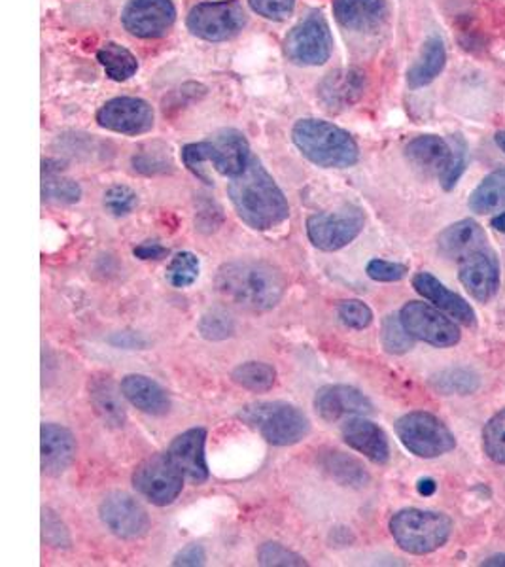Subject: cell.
Masks as SVG:
<instances>
[{
    "mask_svg": "<svg viewBox=\"0 0 505 567\" xmlns=\"http://www.w3.org/2000/svg\"><path fill=\"white\" fill-rule=\"evenodd\" d=\"M214 284L229 303L252 312L275 309L286 291V278L279 267L261 259H237L221 265Z\"/></svg>",
    "mask_w": 505,
    "mask_h": 567,
    "instance_id": "cell-1",
    "label": "cell"
},
{
    "mask_svg": "<svg viewBox=\"0 0 505 567\" xmlns=\"http://www.w3.org/2000/svg\"><path fill=\"white\" fill-rule=\"evenodd\" d=\"M227 194L239 218L256 231L275 229L290 216L282 189L256 157L239 176L231 178Z\"/></svg>",
    "mask_w": 505,
    "mask_h": 567,
    "instance_id": "cell-2",
    "label": "cell"
},
{
    "mask_svg": "<svg viewBox=\"0 0 505 567\" xmlns=\"http://www.w3.org/2000/svg\"><path fill=\"white\" fill-rule=\"evenodd\" d=\"M292 141L317 167L349 168L360 159L358 144L347 131L317 117L299 120L293 125Z\"/></svg>",
    "mask_w": 505,
    "mask_h": 567,
    "instance_id": "cell-3",
    "label": "cell"
},
{
    "mask_svg": "<svg viewBox=\"0 0 505 567\" xmlns=\"http://www.w3.org/2000/svg\"><path fill=\"white\" fill-rule=\"evenodd\" d=\"M453 520L445 513L426 509H402L390 518V534L395 545L408 555H432L447 545L453 535Z\"/></svg>",
    "mask_w": 505,
    "mask_h": 567,
    "instance_id": "cell-4",
    "label": "cell"
},
{
    "mask_svg": "<svg viewBox=\"0 0 505 567\" xmlns=\"http://www.w3.org/2000/svg\"><path fill=\"white\" fill-rule=\"evenodd\" d=\"M239 416L272 446L298 445L311 432L309 416L286 401L254 403L245 406Z\"/></svg>",
    "mask_w": 505,
    "mask_h": 567,
    "instance_id": "cell-5",
    "label": "cell"
},
{
    "mask_svg": "<svg viewBox=\"0 0 505 567\" xmlns=\"http://www.w3.org/2000/svg\"><path fill=\"white\" fill-rule=\"evenodd\" d=\"M395 435L416 458H440L456 449V439L447 424L426 411L403 414L395 422Z\"/></svg>",
    "mask_w": 505,
    "mask_h": 567,
    "instance_id": "cell-6",
    "label": "cell"
},
{
    "mask_svg": "<svg viewBox=\"0 0 505 567\" xmlns=\"http://www.w3.org/2000/svg\"><path fill=\"white\" fill-rule=\"evenodd\" d=\"M184 478L168 452H157L136 465L133 486L146 502L156 507H167L181 496Z\"/></svg>",
    "mask_w": 505,
    "mask_h": 567,
    "instance_id": "cell-7",
    "label": "cell"
},
{
    "mask_svg": "<svg viewBox=\"0 0 505 567\" xmlns=\"http://www.w3.org/2000/svg\"><path fill=\"white\" fill-rule=\"evenodd\" d=\"M331 45L333 40L324 13L312 12L288 33L285 53L293 65L318 66L330 59Z\"/></svg>",
    "mask_w": 505,
    "mask_h": 567,
    "instance_id": "cell-8",
    "label": "cell"
},
{
    "mask_svg": "<svg viewBox=\"0 0 505 567\" xmlns=\"http://www.w3.org/2000/svg\"><path fill=\"white\" fill-rule=\"evenodd\" d=\"M247 25V13L239 0L202 2L192 8L188 29L192 34L207 42H224L234 39Z\"/></svg>",
    "mask_w": 505,
    "mask_h": 567,
    "instance_id": "cell-9",
    "label": "cell"
},
{
    "mask_svg": "<svg viewBox=\"0 0 505 567\" xmlns=\"http://www.w3.org/2000/svg\"><path fill=\"white\" fill-rule=\"evenodd\" d=\"M400 320L416 341L432 344L435 349H451L461 342L462 333L456 320L445 317V312L432 305L409 301L400 310Z\"/></svg>",
    "mask_w": 505,
    "mask_h": 567,
    "instance_id": "cell-10",
    "label": "cell"
},
{
    "mask_svg": "<svg viewBox=\"0 0 505 567\" xmlns=\"http://www.w3.org/2000/svg\"><path fill=\"white\" fill-rule=\"evenodd\" d=\"M365 216L358 207H344L336 213L312 214L307 219V237L318 250L337 251L349 246L363 231Z\"/></svg>",
    "mask_w": 505,
    "mask_h": 567,
    "instance_id": "cell-11",
    "label": "cell"
},
{
    "mask_svg": "<svg viewBox=\"0 0 505 567\" xmlns=\"http://www.w3.org/2000/svg\"><path fill=\"white\" fill-rule=\"evenodd\" d=\"M99 516L111 534L125 542L148 534L150 516L135 497L125 492H111L99 505Z\"/></svg>",
    "mask_w": 505,
    "mask_h": 567,
    "instance_id": "cell-12",
    "label": "cell"
},
{
    "mask_svg": "<svg viewBox=\"0 0 505 567\" xmlns=\"http://www.w3.org/2000/svg\"><path fill=\"white\" fill-rule=\"evenodd\" d=\"M176 20L171 0H130L122 12V23L138 39H162Z\"/></svg>",
    "mask_w": 505,
    "mask_h": 567,
    "instance_id": "cell-13",
    "label": "cell"
},
{
    "mask_svg": "<svg viewBox=\"0 0 505 567\" xmlns=\"http://www.w3.org/2000/svg\"><path fill=\"white\" fill-rule=\"evenodd\" d=\"M458 278L467 293L480 303H488L498 293L499 264L491 245L458 261Z\"/></svg>",
    "mask_w": 505,
    "mask_h": 567,
    "instance_id": "cell-14",
    "label": "cell"
},
{
    "mask_svg": "<svg viewBox=\"0 0 505 567\" xmlns=\"http://www.w3.org/2000/svg\"><path fill=\"white\" fill-rule=\"evenodd\" d=\"M97 122L101 127L114 133L144 135L154 127V110L143 99H112L99 110Z\"/></svg>",
    "mask_w": 505,
    "mask_h": 567,
    "instance_id": "cell-15",
    "label": "cell"
},
{
    "mask_svg": "<svg viewBox=\"0 0 505 567\" xmlns=\"http://www.w3.org/2000/svg\"><path fill=\"white\" fill-rule=\"evenodd\" d=\"M315 409L326 422H336L343 416H368L375 413L373 403L358 388L349 384H328L315 395Z\"/></svg>",
    "mask_w": 505,
    "mask_h": 567,
    "instance_id": "cell-16",
    "label": "cell"
},
{
    "mask_svg": "<svg viewBox=\"0 0 505 567\" xmlns=\"http://www.w3.org/2000/svg\"><path fill=\"white\" fill-rule=\"evenodd\" d=\"M205 445H207V430L192 427L188 432L176 435L168 446L171 460L182 471V475L194 484L207 483L210 477Z\"/></svg>",
    "mask_w": 505,
    "mask_h": 567,
    "instance_id": "cell-17",
    "label": "cell"
},
{
    "mask_svg": "<svg viewBox=\"0 0 505 567\" xmlns=\"http://www.w3.org/2000/svg\"><path fill=\"white\" fill-rule=\"evenodd\" d=\"M413 288H415L416 293H421L441 312H445L447 317L453 318L462 326H466V328L477 326V315H475L472 305L467 303L466 299L458 296L456 291L449 290L447 286L437 280L432 272H416L413 277Z\"/></svg>",
    "mask_w": 505,
    "mask_h": 567,
    "instance_id": "cell-18",
    "label": "cell"
},
{
    "mask_svg": "<svg viewBox=\"0 0 505 567\" xmlns=\"http://www.w3.org/2000/svg\"><path fill=\"white\" fill-rule=\"evenodd\" d=\"M76 456V441L65 425L44 422L40 430V465L48 477H61Z\"/></svg>",
    "mask_w": 505,
    "mask_h": 567,
    "instance_id": "cell-19",
    "label": "cell"
},
{
    "mask_svg": "<svg viewBox=\"0 0 505 567\" xmlns=\"http://www.w3.org/2000/svg\"><path fill=\"white\" fill-rule=\"evenodd\" d=\"M341 435L352 451L360 452L373 464H389L390 443L382 427L365 419V416H352L341 427Z\"/></svg>",
    "mask_w": 505,
    "mask_h": 567,
    "instance_id": "cell-20",
    "label": "cell"
},
{
    "mask_svg": "<svg viewBox=\"0 0 505 567\" xmlns=\"http://www.w3.org/2000/svg\"><path fill=\"white\" fill-rule=\"evenodd\" d=\"M405 155L422 175L437 176L441 181L453 163L454 150L443 136L421 135L409 142Z\"/></svg>",
    "mask_w": 505,
    "mask_h": 567,
    "instance_id": "cell-21",
    "label": "cell"
},
{
    "mask_svg": "<svg viewBox=\"0 0 505 567\" xmlns=\"http://www.w3.org/2000/svg\"><path fill=\"white\" fill-rule=\"evenodd\" d=\"M210 165L220 173V175L235 178L239 176L250 163V146H248L247 136L237 130H221L210 138Z\"/></svg>",
    "mask_w": 505,
    "mask_h": 567,
    "instance_id": "cell-22",
    "label": "cell"
},
{
    "mask_svg": "<svg viewBox=\"0 0 505 567\" xmlns=\"http://www.w3.org/2000/svg\"><path fill=\"white\" fill-rule=\"evenodd\" d=\"M365 90V76L358 69H339L328 74L318 85V99L331 112L350 109Z\"/></svg>",
    "mask_w": 505,
    "mask_h": 567,
    "instance_id": "cell-23",
    "label": "cell"
},
{
    "mask_svg": "<svg viewBox=\"0 0 505 567\" xmlns=\"http://www.w3.org/2000/svg\"><path fill=\"white\" fill-rule=\"evenodd\" d=\"M333 13L339 25L354 33H377L387 20L384 0H333Z\"/></svg>",
    "mask_w": 505,
    "mask_h": 567,
    "instance_id": "cell-24",
    "label": "cell"
},
{
    "mask_svg": "<svg viewBox=\"0 0 505 567\" xmlns=\"http://www.w3.org/2000/svg\"><path fill=\"white\" fill-rule=\"evenodd\" d=\"M483 246H488L486 233L475 219L466 218L449 226L445 231H441L437 237V248L443 258L451 261H461L470 256L472 251L480 250Z\"/></svg>",
    "mask_w": 505,
    "mask_h": 567,
    "instance_id": "cell-25",
    "label": "cell"
},
{
    "mask_svg": "<svg viewBox=\"0 0 505 567\" xmlns=\"http://www.w3.org/2000/svg\"><path fill=\"white\" fill-rule=\"evenodd\" d=\"M122 392L131 405L141 413L163 416L171 411V398L167 390L152 381L146 374H127L122 381Z\"/></svg>",
    "mask_w": 505,
    "mask_h": 567,
    "instance_id": "cell-26",
    "label": "cell"
},
{
    "mask_svg": "<svg viewBox=\"0 0 505 567\" xmlns=\"http://www.w3.org/2000/svg\"><path fill=\"white\" fill-rule=\"evenodd\" d=\"M124 392L112 381V377H93L90 381V401L93 411L109 427H124L127 411Z\"/></svg>",
    "mask_w": 505,
    "mask_h": 567,
    "instance_id": "cell-27",
    "label": "cell"
},
{
    "mask_svg": "<svg viewBox=\"0 0 505 567\" xmlns=\"http://www.w3.org/2000/svg\"><path fill=\"white\" fill-rule=\"evenodd\" d=\"M447 65V50L440 37H430L424 42L421 58L408 72V84L411 90H421L432 84Z\"/></svg>",
    "mask_w": 505,
    "mask_h": 567,
    "instance_id": "cell-28",
    "label": "cell"
},
{
    "mask_svg": "<svg viewBox=\"0 0 505 567\" xmlns=\"http://www.w3.org/2000/svg\"><path fill=\"white\" fill-rule=\"evenodd\" d=\"M320 465L337 484L347 488H365L370 484V473L365 471L362 462L344 452H326L320 458Z\"/></svg>",
    "mask_w": 505,
    "mask_h": 567,
    "instance_id": "cell-29",
    "label": "cell"
},
{
    "mask_svg": "<svg viewBox=\"0 0 505 567\" xmlns=\"http://www.w3.org/2000/svg\"><path fill=\"white\" fill-rule=\"evenodd\" d=\"M470 210L475 214H493L505 210V167L494 171L473 189Z\"/></svg>",
    "mask_w": 505,
    "mask_h": 567,
    "instance_id": "cell-30",
    "label": "cell"
},
{
    "mask_svg": "<svg viewBox=\"0 0 505 567\" xmlns=\"http://www.w3.org/2000/svg\"><path fill=\"white\" fill-rule=\"evenodd\" d=\"M430 386L441 395H472L481 386L480 374L470 368H451L434 374Z\"/></svg>",
    "mask_w": 505,
    "mask_h": 567,
    "instance_id": "cell-31",
    "label": "cell"
},
{
    "mask_svg": "<svg viewBox=\"0 0 505 567\" xmlns=\"http://www.w3.org/2000/svg\"><path fill=\"white\" fill-rule=\"evenodd\" d=\"M42 197L50 203H63V205H72L79 203L82 197V187L79 182L71 181L61 176L59 167H50L52 163H42Z\"/></svg>",
    "mask_w": 505,
    "mask_h": 567,
    "instance_id": "cell-32",
    "label": "cell"
},
{
    "mask_svg": "<svg viewBox=\"0 0 505 567\" xmlns=\"http://www.w3.org/2000/svg\"><path fill=\"white\" fill-rule=\"evenodd\" d=\"M99 63L103 65L106 76L114 82H125L131 76H135L138 69V61L135 55L116 42H106L97 52Z\"/></svg>",
    "mask_w": 505,
    "mask_h": 567,
    "instance_id": "cell-33",
    "label": "cell"
},
{
    "mask_svg": "<svg viewBox=\"0 0 505 567\" xmlns=\"http://www.w3.org/2000/svg\"><path fill=\"white\" fill-rule=\"evenodd\" d=\"M235 384L245 388L248 392H269L277 382V371L264 361H247L240 363L231 373Z\"/></svg>",
    "mask_w": 505,
    "mask_h": 567,
    "instance_id": "cell-34",
    "label": "cell"
},
{
    "mask_svg": "<svg viewBox=\"0 0 505 567\" xmlns=\"http://www.w3.org/2000/svg\"><path fill=\"white\" fill-rule=\"evenodd\" d=\"M382 349L392 355L408 354L415 347V337L409 333L400 315H390L382 320L381 328Z\"/></svg>",
    "mask_w": 505,
    "mask_h": 567,
    "instance_id": "cell-35",
    "label": "cell"
},
{
    "mask_svg": "<svg viewBox=\"0 0 505 567\" xmlns=\"http://www.w3.org/2000/svg\"><path fill=\"white\" fill-rule=\"evenodd\" d=\"M202 261L192 251H181L171 259L167 267V280L173 288H189L199 278Z\"/></svg>",
    "mask_w": 505,
    "mask_h": 567,
    "instance_id": "cell-36",
    "label": "cell"
},
{
    "mask_svg": "<svg viewBox=\"0 0 505 567\" xmlns=\"http://www.w3.org/2000/svg\"><path fill=\"white\" fill-rule=\"evenodd\" d=\"M483 449L494 464L505 465V409L486 422L483 430Z\"/></svg>",
    "mask_w": 505,
    "mask_h": 567,
    "instance_id": "cell-37",
    "label": "cell"
},
{
    "mask_svg": "<svg viewBox=\"0 0 505 567\" xmlns=\"http://www.w3.org/2000/svg\"><path fill=\"white\" fill-rule=\"evenodd\" d=\"M258 564L266 567H301L309 566L303 556L293 553L280 543H264L258 550Z\"/></svg>",
    "mask_w": 505,
    "mask_h": 567,
    "instance_id": "cell-38",
    "label": "cell"
},
{
    "mask_svg": "<svg viewBox=\"0 0 505 567\" xmlns=\"http://www.w3.org/2000/svg\"><path fill=\"white\" fill-rule=\"evenodd\" d=\"M199 333L207 341H224V339L235 333L234 318L229 317L226 310H208L207 315H203L202 322H199Z\"/></svg>",
    "mask_w": 505,
    "mask_h": 567,
    "instance_id": "cell-39",
    "label": "cell"
},
{
    "mask_svg": "<svg viewBox=\"0 0 505 567\" xmlns=\"http://www.w3.org/2000/svg\"><path fill=\"white\" fill-rule=\"evenodd\" d=\"M337 317L344 328L362 331L373 322V310L360 299H344L337 305Z\"/></svg>",
    "mask_w": 505,
    "mask_h": 567,
    "instance_id": "cell-40",
    "label": "cell"
},
{
    "mask_svg": "<svg viewBox=\"0 0 505 567\" xmlns=\"http://www.w3.org/2000/svg\"><path fill=\"white\" fill-rule=\"evenodd\" d=\"M451 144H453L454 157L451 167H449L445 176L441 178V187L445 192H453L458 181H461L464 171L467 167V159H470V146H467L466 138L462 135L451 136Z\"/></svg>",
    "mask_w": 505,
    "mask_h": 567,
    "instance_id": "cell-41",
    "label": "cell"
},
{
    "mask_svg": "<svg viewBox=\"0 0 505 567\" xmlns=\"http://www.w3.org/2000/svg\"><path fill=\"white\" fill-rule=\"evenodd\" d=\"M210 157H213V150H210V142L208 141L194 142V144H188L182 150L184 165L188 167L189 173H194L205 184H213L210 176L205 173V165L210 163Z\"/></svg>",
    "mask_w": 505,
    "mask_h": 567,
    "instance_id": "cell-42",
    "label": "cell"
},
{
    "mask_svg": "<svg viewBox=\"0 0 505 567\" xmlns=\"http://www.w3.org/2000/svg\"><path fill=\"white\" fill-rule=\"evenodd\" d=\"M138 203L135 192L127 186H112L104 194V208L114 216H127Z\"/></svg>",
    "mask_w": 505,
    "mask_h": 567,
    "instance_id": "cell-43",
    "label": "cell"
},
{
    "mask_svg": "<svg viewBox=\"0 0 505 567\" xmlns=\"http://www.w3.org/2000/svg\"><path fill=\"white\" fill-rule=\"evenodd\" d=\"M365 272L371 280L375 282H400L408 277V265L398 264V261H387V259H371Z\"/></svg>",
    "mask_w": 505,
    "mask_h": 567,
    "instance_id": "cell-44",
    "label": "cell"
},
{
    "mask_svg": "<svg viewBox=\"0 0 505 567\" xmlns=\"http://www.w3.org/2000/svg\"><path fill=\"white\" fill-rule=\"evenodd\" d=\"M42 537L52 547L61 548L71 545V537H69V532H66L63 523H61V518L50 509L42 511Z\"/></svg>",
    "mask_w": 505,
    "mask_h": 567,
    "instance_id": "cell-45",
    "label": "cell"
},
{
    "mask_svg": "<svg viewBox=\"0 0 505 567\" xmlns=\"http://www.w3.org/2000/svg\"><path fill=\"white\" fill-rule=\"evenodd\" d=\"M254 12L266 20L282 21L292 16L296 0H248Z\"/></svg>",
    "mask_w": 505,
    "mask_h": 567,
    "instance_id": "cell-46",
    "label": "cell"
},
{
    "mask_svg": "<svg viewBox=\"0 0 505 567\" xmlns=\"http://www.w3.org/2000/svg\"><path fill=\"white\" fill-rule=\"evenodd\" d=\"M205 561H207L205 548H203L202 545H197V543H192L188 547L182 548L181 553L175 556L173 566L197 567L205 566Z\"/></svg>",
    "mask_w": 505,
    "mask_h": 567,
    "instance_id": "cell-47",
    "label": "cell"
},
{
    "mask_svg": "<svg viewBox=\"0 0 505 567\" xmlns=\"http://www.w3.org/2000/svg\"><path fill=\"white\" fill-rule=\"evenodd\" d=\"M135 258L143 259V261H150V259H162L167 256L168 250L165 246L157 245V243H144V245L136 246Z\"/></svg>",
    "mask_w": 505,
    "mask_h": 567,
    "instance_id": "cell-48",
    "label": "cell"
},
{
    "mask_svg": "<svg viewBox=\"0 0 505 567\" xmlns=\"http://www.w3.org/2000/svg\"><path fill=\"white\" fill-rule=\"evenodd\" d=\"M416 491L424 497L434 496L435 491H437V483H435L434 478H421L416 483Z\"/></svg>",
    "mask_w": 505,
    "mask_h": 567,
    "instance_id": "cell-49",
    "label": "cell"
},
{
    "mask_svg": "<svg viewBox=\"0 0 505 567\" xmlns=\"http://www.w3.org/2000/svg\"><path fill=\"white\" fill-rule=\"evenodd\" d=\"M483 566L488 567H505V555H494L483 561Z\"/></svg>",
    "mask_w": 505,
    "mask_h": 567,
    "instance_id": "cell-50",
    "label": "cell"
},
{
    "mask_svg": "<svg viewBox=\"0 0 505 567\" xmlns=\"http://www.w3.org/2000/svg\"><path fill=\"white\" fill-rule=\"evenodd\" d=\"M493 227L496 231L504 233L505 235V213L498 214L493 218Z\"/></svg>",
    "mask_w": 505,
    "mask_h": 567,
    "instance_id": "cell-51",
    "label": "cell"
},
{
    "mask_svg": "<svg viewBox=\"0 0 505 567\" xmlns=\"http://www.w3.org/2000/svg\"><path fill=\"white\" fill-rule=\"evenodd\" d=\"M494 141H496L498 148L502 150V152L505 154V131H498L496 136H494Z\"/></svg>",
    "mask_w": 505,
    "mask_h": 567,
    "instance_id": "cell-52",
    "label": "cell"
}]
</instances>
